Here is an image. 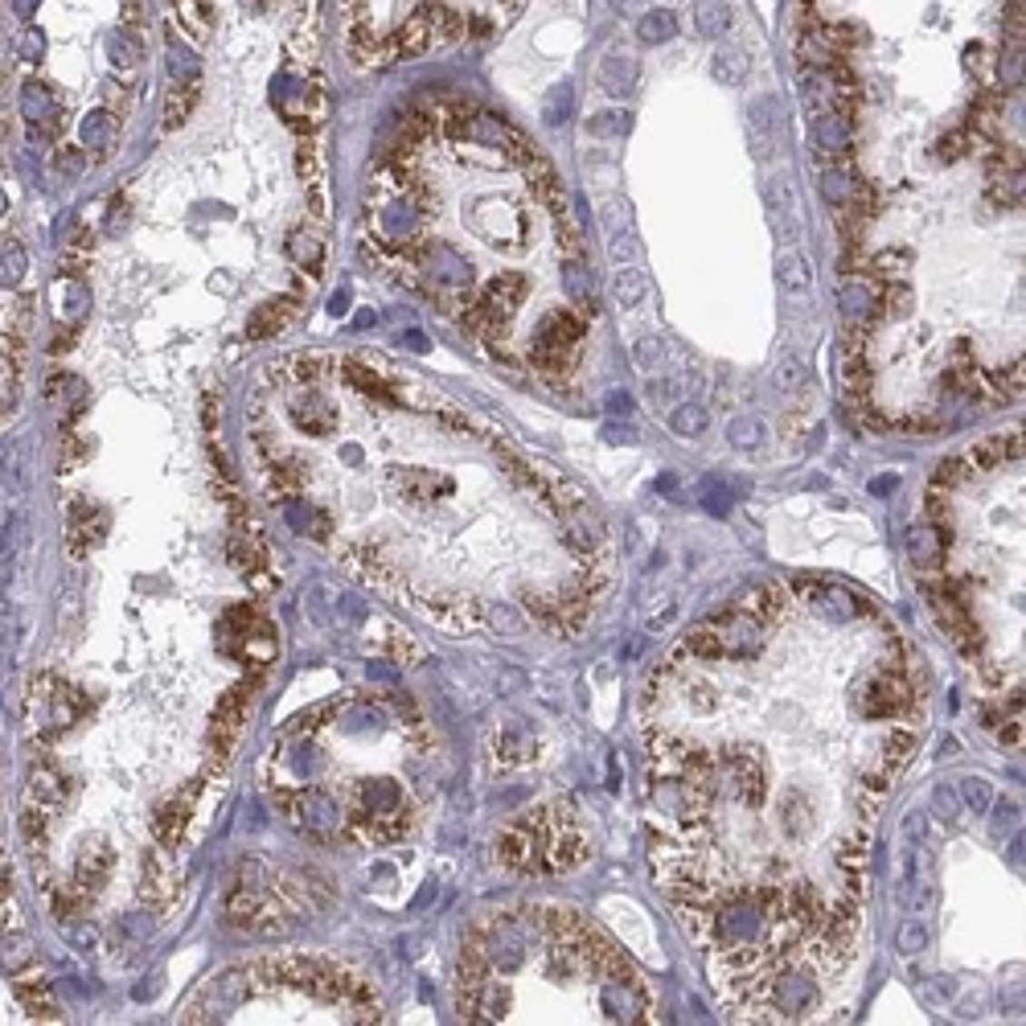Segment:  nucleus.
Instances as JSON below:
<instances>
[{"mask_svg":"<svg viewBox=\"0 0 1026 1026\" xmlns=\"http://www.w3.org/2000/svg\"><path fill=\"white\" fill-rule=\"evenodd\" d=\"M813 144H817L821 156H834V161H838L850 144V120L842 112L817 115V120H813Z\"/></svg>","mask_w":1026,"mask_h":1026,"instance_id":"nucleus-2","label":"nucleus"},{"mask_svg":"<svg viewBox=\"0 0 1026 1026\" xmlns=\"http://www.w3.org/2000/svg\"><path fill=\"white\" fill-rule=\"evenodd\" d=\"M928 804H932V813L941 821H961V793L952 784H936L932 788V801H928Z\"/></svg>","mask_w":1026,"mask_h":1026,"instance_id":"nucleus-12","label":"nucleus"},{"mask_svg":"<svg viewBox=\"0 0 1026 1026\" xmlns=\"http://www.w3.org/2000/svg\"><path fill=\"white\" fill-rule=\"evenodd\" d=\"M1018 817H1022V813H1018V804L1010 801V796H993V813H990V830L993 834H1010Z\"/></svg>","mask_w":1026,"mask_h":1026,"instance_id":"nucleus-18","label":"nucleus"},{"mask_svg":"<svg viewBox=\"0 0 1026 1026\" xmlns=\"http://www.w3.org/2000/svg\"><path fill=\"white\" fill-rule=\"evenodd\" d=\"M998 74H1001V86H1018L1026 74V54L1022 45H1001V62H998Z\"/></svg>","mask_w":1026,"mask_h":1026,"instance_id":"nucleus-11","label":"nucleus"},{"mask_svg":"<svg viewBox=\"0 0 1026 1026\" xmlns=\"http://www.w3.org/2000/svg\"><path fill=\"white\" fill-rule=\"evenodd\" d=\"M764 202H768V218L780 234H793L796 226V202H793V177L788 173H776L764 189Z\"/></svg>","mask_w":1026,"mask_h":1026,"instance_id":"nucleus-1","label":"nucleus"},{"mask_svg":"<svg viewBox=\"0 0 1026 1026\" xmlns=\"http://www.w3.org/2000/svg\"><path fill=\"white\" fill-rule=\"evenodd\" d=\"M604 439H612V444H633L636 431H628V423H607Z\"/></svg>","mask_w":1026,"mask_h":1026,"instance_id":"nucleus-24","label":"nucleus"},{"mask_svg":"<svg viewBox=\"0 0 1026 1026\" xmlns=\"http://www.w3.org/2000/svg\"><path fill=\"white\" fill-rule=\"evenodd\" d=\"M674 29H677V21L669 17V13H649V17H641V42H661V37H674Z\"/></svg>","mask_w":1026,"mask_h":1026,"instance_id":"nucleus-17","label":"nucleus"},{"mask_svg":"<svg viewBox=\"0 0 1026 1026\" xmlns=\"http://www.w3.org/2000/svg\"><path fill=\"white\" fill-rule=\"evenodd\" d=\"M694 29L702 37H718L731 29V5L727 0H702L698 9H694Z\"/></svg>","mask_w":1026,"mask_h":1026,"instance_id":"nucleus-6","label":"nucleus"},{"mask_svg":"<svg viewBox=\"0 0 1026 1026\" xmlns=\"http://www.w3.org/2000/svg\"><path fill=\"white\" fill-rule=\"evenodd\" d=\"M612 5H616L620 13H633V9H636V0H612Z\"/></svg>","mask_w":1026,"mask_h":1026,"instance_id":"nucleus-29","label":"nucleus"},{"mask_svg":"<svg viewBox=\"0 0 1026 1026\" xmlns=\"http://www.w3.org/2000/svg\"><path fill=\"white\" fill-rule=\"evenodd\" d=\"M961 796H965V804L973 813H985L993 804V788L985 784L982 776H965V780H961Z\"/></svg>","mask_w":1026,"mask_h":1026,"instance_id":"nucleus-14","label":"nucleus"},{"mask_svg":"<svg viewBox=\"0 0 1026 1026\" xmlns=\"http://www.w3.org/2000/svg\"><path fill=\"white\" fill-rule=\"evenodd\" d=\"M907 558L915 567H936L941 563V526L932 522H915L907 530Z\"/></svg>","mask_w":1026,"mask_h":1026,"instance_id":"nucleus-3","label":"nucleus"},{"mask_svg":"<svg viewBox=\"0 0 1026 1026\" xmlns=\"http://www.w3.org/2000/svg\"><path fill=\"white\" fill-rule=\"evenodd\" d=\"M641 296H645V280H641V271L625 267V271L616 275V300L633 308V304H641Z\"/></svg>","mask_w":1026,"mask_h":1026,"instance_id":"nucleus-16","label":"nucleus"},{"mask_svg":"<svg viewBox=\"0 0 1026 1026\" xmlns=\"http://www.w3.org/2000/svg\"><path fill=\"white\" fill-rule=\"evenodd\" d=\"M796 378H801V366H796V361H784V366H780V386H793Z\"/></svg>","mask_w":1026,"mask_h":1026,"instance_id":"nucleus-26","label":"nucleus"},{"mask_svg":"<svg viewBox=\"0 0 1026 1026\" xmlns=\"http://www.w3.org/2000/svg\"><path fill=\"white\" fill-rule=\"evenodd\" d=\"M895 944L903 957H915V952L928 949V928H923L920 920H903L899 923V932H895Z\"/></svg>","mask_w":1026,"mask_h":1026,"instance_id":"nucleus-10","label":"nucleus"},{"mask_svg":"<svg viewBox=\"0 0 1026 1026\" xmlns=\"http://www.w3.org/2000/svg\"><path fill=\"white\" fill-rule=\"evenodd\" d=\"M727 439L735 448H760L764 431H760V423H755V419H739V423H731V428H727Z\"/></svg>","mask_w":1026,"mask_h":1026,"instance_id":"nucleus-20","label":"nucleus"},{"mask_svg":"<svg viewBox=\"0 0 1026 1026\" xmlns=\"http://www.w3.org/2000/svg\"><path fill=\"white\" fill-rule=\"evenodd\" d=\"M291 255H296V259H308V267L321 263V247H317L312 239H304V234H291Z\"/></svg>","mask_w":1026,"mask_h":1026,"instance_id":"nucleus-21","label":"nucleus"},{"mask_svg":"<svg viewBox=\"0 0 1026 1026\" xmlns=\"http://www.w3.org/2000/svg\"><path fill=\"white\" fill-rule=\"evenodd\" d=\"M1010 858L1026 863V830H1018V834H1014V842H1010Z\"/></svg>","mask_w":1026,"mask_h":1026,"instance_id":"nucleus-25","label":"nucleus"},{"mask_svg":"<svg viewBox=\"0 0 1026 1026\" xmlns=\"http://www.w3.org/2000/svg\"><path fill=\"white\" fill-rule=\"evenodd\" d=\"M604 410H607V415H633V399H628L625 390H612L604 399Z\"/></svg>","mask_w":1026,"mask_h":1026,"instance_id":"nucleus-22","label":"nucleus"},{"mask_svg":"<svg viewBox=\"0 0 1026 1026\" xmlns=\"http://www.w3.org/2000/svg\"><path fill=\"white\" fill-rule=\"evenodd\" d=\"M1001 1018H1026V985L1014 982V985H1001Z\"/></svg>","mask_w":1026,"mask_h":1026,"instance_id":"nucleus-19","label":"nucleus"},{"mask_svg":"<svg viewBox=\"0 0 1026 1026\" xmlns=\"http://www.w3.org/2000/svg\"><path fill=\"white\" fill-rule=\"evenodd\" d=\"M874 308H879V296H874V288H866L863 280H858V283H846V291H842V312H846L850 325H866V321L874 317Z\"/></svg>","mask_w":1026,"mask_h":1026,"instance_id":"nucleus-4","label":"nucleus"},{"mask_svg":"<svg viewBox=\"0 0 1026 1026\" xmlns=\"http://www.w3.org/2000/svg\"><path fill=\"white\" fill-rule=\"evenodd\" d=\"M744 74H747V54L739 50V45L715 54V78H718V83L735 86V83H744Z\"/></svg>","mask_w":1026,"mask_h":1026,"instance_id":"nucleus-8","label":"nucleus"},{"mask_svg":"<svg viewBox=\"0 0 1026 1026\" xmlns=\"http://www.w3.org/2000/svg\"><path fill=\"white\" fill-rule=\"evenodd\" d=\"M952 752H957V739H944V744H941V760H949Z\"/></svg>","mask_w":1026,"mask_h":1026,"instance_id":"nucleus-28","label":"nucleus"},{"mask_svg":"<svg viewBox=\"0 0 1026 1026\" xmlns=\"http://www.w3.org/2000/svg\"><path fill=\"white\" fill-rule=\"evenodd\" d=\"M612 259L616 263H628V259H633V239H628V234H616L612 239Z\"/></svg>","mask_w":1026,"mask_h":1026,"instance_id":"nucleus-23","label":"nucleus"},{"mask_svg":"<svg viewBox=\"0 0 1026 1026\" xmlns=\"http://www.w3.org/2000/svg\"><path fill=\"white\" fill-rule=\"evenodd\" d=\"M633 353H636V366H641V370H657L661 361H666V341L653 337V333H645V337H636Z\"/></svg>","mask_w":1026,"mask_h":1026,"instance_id":"nucleus-13","label":"nucleus"},{"mask_svg":"<svg viewBox=\"0 0 1026 1026\" xmlns=\"http://www.w3.org/2000/svg\"><path fill=\"white\" fill-rule=\"evenodd\" d=\"M599 83H604V91L612 94V99H625V94H633L636 62H625V58L604 62V70H599Z\"/></svg>","mask_w":1026,"mask_h":1026,"instance_id":"nucleus-7","label":"nucleus"},{"mask_svg":"<svg viewBox=\"0 0 1026 1026\" xmlns=\"http://www.w3.org/2000/svg\"><path fill=\"white\" fill-rule=\"evenodd\" d=\"M669 428H674V436H682V439L702 436V428H706V410H702L698 402H686V407H677L674 415H669Z\"/></svg>","mask_w":1026,"mask_h":1026,"instance_id":"nucleus-9","label":"nucleus"},{"mask_svg":"<svg viewBox=\"0 0 1026 1026\" xmlns=\"http://www.w3.org/2000/svg\"><path fill=\"white\" fill-rule=\"evenodd\" d=\"M895 485H899V477H879V480H871V493L887 497V488H895Z\"/></svg>","mask_w":1026,"mask_h":1026,"instance_id":"nucleus-27","label":"nucleus"},{"mask_svg":"<svg viewBox=\"0 0 1026 1026\" xmlns=\"http://www.w3.org/2000/svg\"><path fill=\"white\" fill-rule=\"evenodd\" d=\"M633 128L628 112H604V115H591L587 120V132L591 136H620V132Z\"/></svg>","mask_w":1026,"mask_h":1026,"instance_id":"nucleus-15","label":"nucleus"},{"mask_svg":"<svg viewBox=\"0 0 1026 1026\" xmlns=\"http://www.w3.org/2000/svg\"><path fill=\"white\" fill-rule=\"evenodd\" d=\"M776 275L788 291H809L813 288V271H809V259L801 251H780L776 259Z\"/></svg>","mask_w":1026,"mask_h":1026,"instance_id":"nucleus-5","label":"nucleus"}]
</instances>
